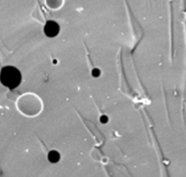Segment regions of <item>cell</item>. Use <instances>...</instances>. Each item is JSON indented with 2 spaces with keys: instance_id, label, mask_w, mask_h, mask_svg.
Returning <instances> with one entry per match:
<instances>
[{
  "instance_id": "cell-1",
  "label": "cell",
  "mask_w": 186,
  "mask_h": 177,
  "mask_svg": "<svg viewBox=\"0 0 186 177\" xmlns=\"http://www.w3.org/2000/svg\"><path fill=\"white\" fill-rule=\"evenodd\" d=\"M22 80L20 71L14 66L3 67L0 73V81L3 86L10 89L17 87Z\"/></svg>"
},
{
  "instance_id": "cell-2",
  "label": "cell",
  "mask_w": 186,
  "mask_h": 177,
  "mask_svg": "<svg viewBox=\"0 0 186 177\" xmlns=\"http://www.w3.org/2000/svg\"><path fill=\"white\" fill-rule=\"evenodd\" d=\"M45 33L48 37H54L59 33V26L54 21H48L45 26Z\"/></svg>"
},
{
  "instance_id": "cell-3",
  "label": "cell",
  "mask_w": 186,
  "mask_h": 177,
  "mask_svg": "<svg viewBox=\"0 0 186 177\" xmlns=\"http://www.w3.org/2000/svg\"><path fill=\"white\" fill-rule=\"evenodd\" d=\"M48 159H49V161L52 162V163H56V162H58L59 159H60V154H59L56 151H52V152H50L49 154H48Z\"/></svg>"
}]
</instances>
